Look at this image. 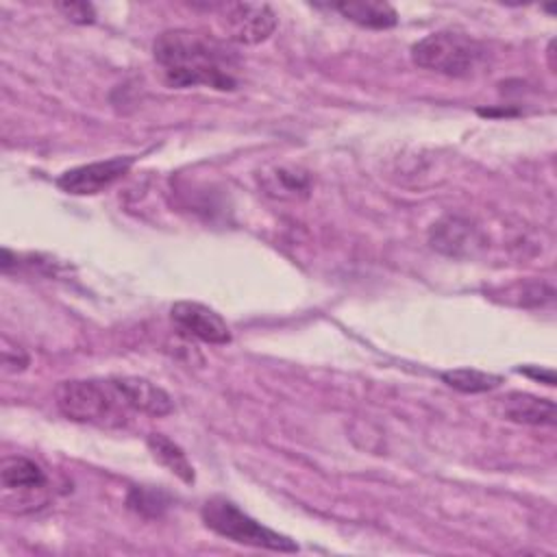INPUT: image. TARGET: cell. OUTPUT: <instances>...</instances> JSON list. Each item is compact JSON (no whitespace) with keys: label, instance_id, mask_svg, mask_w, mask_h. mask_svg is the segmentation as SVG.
<instances>
[{"label":"cell","instance_id":"obj_13","mask_svg":"<svg viewBox=\"0 0 557 557\" xmlns=\"http://www.w3.org/2000/svg\"><path fill=\"white\" fill-rule=\"evenodd\" d=\"M146 444H148L152 457H154L161 466H165V468H168L172 474H176L181 481L194 483V479H196V476H194V468H191L187 455L183 453V448H181L176 442H172L170 437H165V435H161V433H150V435L146 437Z\"/></svg>","mask_w":557,"mask_h":557},{"label":"cell","instance_id":"obj_7","mask_svg":"<svg viewBox=\"0 0 557 557\" xmlns=\"http://www.w3.org/2000/svg\"><path fill=\"white\" fill-rule=\"evenodd\" d=\"M170 318L174 326L189 337H196L205 344H228L233 339L228 324L220 313L209 309L207 305L191 302V300H181L174 302L170 309Z\"/></svg>","mask_w":557,"mask_h":557},{"label":"cell","instance_id":"obj_14","mask_svg":"<svg viewBox=\"0 0 557 557\" xmlns=\"http://www.w3.org/2000/svg\"><path fill=\"white\" fill-rule=\"evenodd\" d=\"M442 381L463 394H483V392H492L503 383L500 374H492V372H483L476 368H455V370H446L442 372Z\"/></svg>","mask_w":557,"mask_h":557},{"label":"cell","instance_id":"obj_10","mask_svg":"<svg viewBox=\"0 0 557 557\" xmlns=\"http://www.w3.org/2000/svg\"><path fill=\"white\" fill-rule=\"evenodd\" d=\"M498 413L509 422L531 426H553L557 420L555 403L529 392H509L498 398Z\"/></svg>","mask_w":557,"mask_h":557},{"label":"cell","instance_id":"obj_16","mask_svg":"<svg viewBox=\"0 0 557 557\" xmlns=\"http://www.w3.org/2000/svg\"><path fill=\"white\" fill-rule=\"evenodd\" d=\"M507 300L520 305V307H537L544 302H550L555 296V289L548 283L531 281V283H518L507 289Z\"/></svg>","mask_w":557,"mask_h":557},{"label":"cell","instance_id":"obj_1","mask_svg":"<svg viewBox=\"0 0 557 557\" xmlns=\"http://www.w3.org/2000/svg\"><path fill=\"white\" fill-rule=\"evenodd\" d=\"M152 54L170 87H237L226 50L207 35L187 28L163 30L152 44Z\"/></svg>","mask_w":557,"mask_h":557},{"label":"cell","instance_id":"obj_12","mask_svg":"<svg viewBox=\"0 0 557 557\" xmlns=\"http://www.w3.org/2000/svg\"><path fill=\"white\" fill-rule=\"evenodd\" d=\"M337 13L363 28H392L398 24V13L392 4L381 0H361V2H337L333 4Z\"/></svg>","mask_w":557,"mask_h":557},{"label":"cell","instance_id":"obj_5","mask_svg":"<svg viewBox=\"0 0 557 557\" xmlns=\"http://www.w3.org/2000/svg\"><path fill=\"white\" fill-rule=\"evenodd\" d=\"M218 9L226 37L237 44H261L276 28V15L265 2H226Z\"/></svg>","mask_w":557,"mask_h":557},{"label":"cell","instance_id":"obj_2","mask_svg":"<svg viewBox=\"0 0 557 557\" xmlns=\"http://www.w3.org/2000/svg\"><path fill=\"white\" fill-rule=\"evenodd\" d=\"M59 411L74 422L96 424H122L124 409H131L113 381L72 379L59 383L57 392Z\"/></svg>","mask_w":557,"mask_h":557},{"label":"cell","instance_id":"obj_20","mask_svg":"<svg viewBox=\"0 0 557 557\" xmlns=\"http://www.w3.org/2000/svg\"><path fill=\"white\" fill-rule=\"evenodd\" d=\"M15 361H17V366L24 370L26 368V363H28V357H26V352L22 350V348H17V352H15ZM4 368L9 370V368H13V361H11V355L9 352H4Z\"/></svg>","mask_w":557,"mask_h":557},{"label":"cell","instance_id":"obj_8","mask_svg":"<svg viewBox=\"0 0 557 557\" xmlns=\"http://www.w3.org/2000/svg\"><path fill=\"white\" fill-rule=\"evenodd\" d=\"M429 244L442 255L463 259L476 255L483 248L485 237L470 220L461 215H446L431 226Z\"/></svg>","mask_w":557,"mask_h":557},{"label":"cell","instance_id":"obj_19","mask_svg":"<svg viewBox=\"0 0 557 557\" xmlns=\"http://www.w3.org/2000/svg\"><path fill=\"white\" fill-rule=\"evenodd\" d=\"M518 372L527 374V376H533L546 385H555V374L553 370H542L540 366H524V368H518Z\"/></svg>","mask_w":557,"mask_h":557},{"label":"cell","instance_id":"obj_15","mask_svg":"<svg viewBox=\"0 0 557 557\" xmlns=\"http://www.w3.org/2000/svg\"><path fill=\"white\" fill-rule=\"evenodd\" d=\"M268 191L278 198H296L298 194L307 196L309 191V176L289 170V168H276L274 174L268 176Z\"/></svg>","mask_w":557,"mask_h":557},{"label":"cell","instance_id":"obj_18","mask_svg":"<svg viewBox=\"0 0 557 557\" xmlns=\"http://www.w3.org/2000/svg\"><path fill=\"white\" fill-rule=\"evenodd\" d=\"M57 9L76 24H91L96 20V11L87 2H57Z\"/></svg>","mask_w":557,"mask_h":557},{"label":"cell","instance_id":"obj_4","mask_svg":"<svg viewBox=\"0 0 557 557\" xmlns=\"http://www.w3.org/2000/svg\"><path fill=\"white\" fill-rule=\"evenodd\" d=\"M200 516H202V522L211 531H215L218 535H222L231 542L255 546V548H265V550H276V553H296L298 550V544L292 537L263 527L261 522L250 518L246 511H242L233 500H228L224 496L209 498L202 505Z\"/></svg>","mask_w":557,"mask_h":557},{"label":"cell","instance_id":"obj_3","mask_svg":"<svg viewBox=\"0 0 557 557\" xmlns=\"http://www.w3.org/2000/svg\"><path fill=\"white\" fill-rule=\"evenodd\" d=\"M487 50L476 39L453 33L437 30L411 46V61L422 67L446 76H470L485 63Z\"/></svg>","mask_w":557,"mask_h":557},{"label":"cell","instance_id":"obj_11","mask_svg":"<svg viewBox=\"0 0 557 557\" xmlns=\"http://www.w3.org/2000/svg\"><path fill=\"white\" fill-rule=\"evenodd\" d=\"M0 481L4 492H22V494H33L46 487L48 479L46 472L41 470L39 463H35L28 457L13 455L4 457L0 466Z\"/></svg>","mask_w":557,"mask_h":557},{"label":"cell","instance_id":"obj_9","mask_svg":"<svg viewBox=\"0 0 557 557\" xmlns=\"http://www.w3.org/2000/svg\"><path fill=\"white\" fill-rule=\"evenodd\" d=\"M124 403L141 413L161 418L174 409V403L165 389L141 376H113L111 379Z\"/></svg>","mask_w":557,"mask_h":557},{"label":"cell","instance_id":"obj_6","mask_svg":"<svg viewBox=\"0 0 557 557\" xmlns=\"http://www.w3.org/2000/svg\"><path fill=\"white\" fill-rule=\"evenodd\" d=\"M133 161L135 157L126 154V157H111L107 161H94V163L72 168L57 178V187L72 196L98 194L109 185H113L117 178H122L131 170Z\"/></svg>","mask_w":557,"mask_h":557},{"label":"cell","instance_id":"obj_17","mask_svg":"<svg viewBox=\"0 0 557 557\" xmlns=\"http://www.w3.org/2000/svg\"><path fill=\"white\" fill-rule=\"evenodd\" d=\"M126 505L141 513V516H148V518H157L163 513V509L168 507V498L165 494L157 492V490H148V487H133L128 492V498H126Z\"/></svg>","mask_w":557,"mask_h":557}]
</instances>
